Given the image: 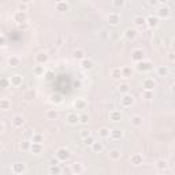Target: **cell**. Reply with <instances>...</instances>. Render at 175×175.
Returning <instances> with one entry per match:
<instances>
[{"mask_svg": "<svg viewBox=\"0 0 175 175\" xmlns=\"http://www.w3.org/2000/svg\"><path fill=\"white\" fill-rule=\"evenodd\" d=\"M153 69V64H152V62L149 60H141L137 63V70H138L140 73H147V71H151V70Z\"/></svg>", "mask_w": 175, "mask_h": 175, "instance_id": "obj_1", "label": "cell"}, {"mask_svg": "<svg viewBox=\"0 0 175 175\" xmlns=\"http://www.w3.org/2000/svg\"><path fill=\"white\" fill-rule=\"evenodd\" d=\"M121 104H122V107H125V108L131 107L134 104V96L130 95V93H125L123 97L121 99Z\"/></svg>", "mask_w": 175, "mask_h": 175, "instance_id": "obj_2", "label": "cell"}, {"mask_svg": "<svg viewBox=\"0 0 175 175\" xmlns=\"http://www.w3.org/2000/svg\"><path fill=\"white\" fill-rule=\"evenodd\" d=\"M145 59V54H144V51L142 49H134L131 52V60L133 62H136V63H138L141 60H144Z\"/></svg>", "mask_w": 175, "mask_h": 175, "instance_id": "obj_3", "label": "cell"}, {"mask_svg": "<svg viewBox=\"0 0 175 175\" xmlns=\"http://www.w3.org/2000/svg\"><path fill=\"white\" fill-rule=\"evenodd\" d=\"M56 157L60 160V162H66V160L70 157V151L67 149V148H60V149H58V152H56Z\"/></svg>", "mask_w": 175, "mask_h": 175, "instance_id": "obj_4", "label": "cell"}, {"mask_svg": "<svg viewBox=\"0 0 175 175\" xmlns=\"http://www.w3.org/2000/svg\"><path fill=\"white\" fill-rule=\"evenodd\" d=\"M10 80V85L11 86H22V82H23V77L19 75V74H15V75H13L11 78H8Z\"/></svg>", "mask_w": 175, "mask_h": 175, "instance_id": "obj_5", "label": "cell"}, {"mask_svg": "<svg viewBox=\"0 0 175 175\" xmlns=\"http://www.w3.org/2000/svg\"><path fill=\"white\" fill-rule=\"evenodd\" d=\"M156 86V82L153 78H145V80L142 81V88L144 90H153Z\"/></svg>", "mask_w": 175, "mask_h": 175, "instance_id": "obj_6", "label": "cell"}, {"mask_svg": "<svg viewBox=\"0 0 175 175\" xmlns=\"http://www.w3.org/2000/svg\"><path fill=\"white\" fill-rule=\"evenodd\" d=\"M171 17V11L168 7H160L157 10V18H162V19H168Z\"/></svg>", "mask_w": 175, "mask_h": 175, "instance_id": "obj_7", "label": "cell"}, {"mask_svg": "<svg viewBox=\"0 0 175 175\" xmlns=\"http://www.w3.org/2000/svg\"><path fill=\"white\" fill-rule=\"evenodd\" d=\"M14 21L18 22V23H23V22L28 21V15H26V11H17L14 14Z\"/></svg>", "mask_w": 175, "mask_h": 175, "instance_id": "obj_8", "label": "cell"}, {"mask_svg": "<svg viewBox=\"0 0 175 175\" xmlns=\"http://www.w3.org/2000/svg\"><path fill=\"white\" fill-rule=\"evenodd\" d=\"M48 60H49V56L45 54V52H40V54L36 55V63L37 64H44L45 66Z\"/></svg>", "mask_w": 175, "mask_h": 175, "instance_id": "obj_9", "label": "cell"}, {"mask_svg": "<svg viewBox=\"0 0 175 175\" xmlns=\"http://www.w3.org/2000/svg\"><path fill=\"white\" fill-rule=\"evenodd\" d=\"M66 122L70 126H77L78 123H80V115H77V114H69L66 116Z\"/></svg>", "mask_w": 175, "mask_h": 175, "instance_id": "obj_10", "label": "cell"}, {"mask_svg": "<svg viewBox=\"0 0 175 175\" xmlns=\"http://www.w3.org/2000/svg\"><path fill=\"white\" fill-rule=\"evenodd\" d=\"M145 25H148L151 29L157 28V26H159V18L153 17V15H149L148 18H145Z\"/></svg>", "mask_w": 175, "mask_h": 175, "instance_id": "obj_11", "label": "cell"}, {"mask_svg": "<svg viewBox=\"0 0 175 175\" xmlns=\"http://www.w3.org/2000/svg\"><path fill=\"white\" fill-rule=\"evenodd\" d=\"M86 106H88V103H86V100L85 99H77L73 103V107L75 110H80V111H84L85 108H86Z\"/></svg>", "mask_w": 175, "mask_h": 175, "instance_id": "obj_12", "label": "cell"}, {"mask_svg": "<svg viewBox=\"0 0 175 175\" xmlns=\"http://www.w3.org/2000/svg\"><path fill=\"white\" fill-rule=\"evenodd\" d=\"M11 171H13V174H22L26 171V166L23 163H15L11 167Z\"/></svg>", "mask_w": 175, "mask_h": 175, "instance_id": "obj_13", "label": "cell"}, {"mask_svg": "<svg viewBox=\"0 0 175 175\" xmlns=\"http://www.w3.org/2000/svg\"><path fill=\"white\" fill-rule=\"evenodd\" d=\"M110 137L114 141H119V140H122V137H123V131L119 130V129H112V130H110Z\"/></svg>", "mask_w": 175, "mask_h": 175, "instance_id": "obj_14", "label": "cell"}, {"mask_svg": "<svg viewBox=\"0 0 175 175\" xmlns=\"http://www.w3.org/2000/svg\"><path fill=\"white\" fill-rule=\"evenodd\" d=\"M108 22H110V25H112V26L119 25V22H121V15H119L118 13H111L108 15Z\"/></svg>", "mask_w": 175, "mask_h": 175, "instance_id": "obj_15", "label": "cell"}, {"mask_svg": "<svg viewBox=\"0 0 175 175\" xmlns=\"http://www.w3.org/2000/svg\"><path fill=\"white\" fill-rule=\"evenodd\" d=\"M73 58L77 59V60H82L84 58H86V52L82 48H77V49L73 51Z\"/></svg>", "mask_w": 175, "mask_h": 175, "instance_id": "obj_16", "label": "cell"}, {"mask_svg": "<svg viewBox=\"0 0 175 175\" xmlns=\"http://www.w3.org/2000/svg\"><path fill=\"white\" fill-rule=\"evenodd\" d=\"M29 151L34 155H40L43 152V144H37V142H30V148Z\"/></svg>", "mask_w": 175, "mask_h": 175, "instance_id": "obj_17", "label": "cell"}, {"mask_svg": "<svg viewBox=\"0 0 175 175\" xmlns=\"http://www.w3.org/2000/svg\"><path fill=\"white\" fill-rule=\"evenodd\" d=\"M93 66H95V62L92 60V59H88V58H84L82 60H81V67H82L84 70H92Z\"/></svg>", "mask_w": 175, "mask_h": 175, "instance_id": "obj_18", "label": "cell"}, {"mask_svg": "<svg viewBox=\"0 0 175 175\" xmlns=\"http://www.w3.org/2000/svg\"><path fill=\"white\" fill-rule=\"evenodd\" d=\"M44 73H45V66L44 64H37L33 67V74L36 77H41V75H44Z\"/></svg>", "mask_w": 175, "mask_h": 175, "instance_id": "obj_19", "label": "cell"}, {"mask_svg": "<svg viewBox=\"0 0 175 175\" xmlns=\"http://www.w3.org/2000/svg\"><path fill=\"white\" fill-rule=\"evenodd\" d=\"M55 10L59 11V13H66V11L70 10V6H69V3H66V2H60V3H56Z\"/></svg>", "mask_w": 175, "mask_h": 175, "instance_id": "obj_20", "label": "cell"}, {"mask_svg": "<svg viewBox=\"0 0 175 175\" xmlns=\"http://www.w3.org/2000/svg\"><path fill=\"white\" fill-rule=\"evenodd\" d=\"M84 170H85V167L82 163H73L71 164L73 174H81V172H84Z\"/></svg>", "mask_w": 175, "mask_h": 175, "instance_id": "obj_21", "label": "cell"}, {"mask_svg": "<svg viewBox=\"0 0 175 175\" xmlns=\"http://www.w3.org/2000/svg\"><path fill=\"white\" fill-rule=\"evenodd\" d=\"M110 119L112 122H121V119H122V114H121V111H118V110H112L110 112Z\"/></svg>", "mask_w": 175, "mask_h": 175, "instance_id": "obj_22", "label": "cell"}, {"mask_svg": "<svg viewBox=\"0 0 175 175\" xmlns=\"http://www.w3.org/2000/svg\"><path fill=\"white\" fill-rule=\"evenodd\" d=\"M25 123V119L22 115H15V116L13 118V125L15 126V127H22Z\"/></svg>", "mask_w": 175, "mask_h": 175, "instance_id": "obj_23", "label": "cell"}, {"mask_svg": "<svg viewBox=\"0 0 175 175\" xmlns=\"http://www.w3.org/2000/svg\"><path fill=\"white\" fill-rule=\"evenodd\" d=\"M130 162H131L133 166H141L142 164V156L140 153H134L131 156V159H130Z\"/></svg>", "mask_w": 175, "mask_h": 175, "instance_id": "obj_24", "label": "cell"}, {"mask_svg": "<svg viewBox=\"0 0 175 175\" xmlns=\"http://www.w3.org/2000/svg\"><path fill=\"white\" fill-rule=\"evenodd\" d=\"M92 151L95 152V153H101V152L104 151V145H103V142H97V141H95L92 145Z\"/></svg>", "mask_w": 175, "mask_h": 175, "instance_id": "obj_25", "label": "cell"}, {"mask_svg": "<svg viewBox=\"0 0 175 175\" xmlns=\"http://www.w3.org/2000/svg\"><path fill=\"white\" fill-rule=\"evenodd\" d=\"M156 168L160 170V171L167 170V168H168V162H167V160H164V159L157 160V162H156Z\"/></svg>", "mask_w": 175, "mask_h": 175, "instance_id": "obj_26", "label": "cell"}, {"mask_svg": "<svg viewBox=\"0 0 175 175\" xmlns=\"http://www.w3.org/2000/svg\"><path fill=\"white\" fill-rule=\"evenodd\" d=\"M125 36H126V39H127V40H136V37H137V30H136V29L129 28V29H126Z\"/></svg>", "mask_w": 175, "mask_h": 175, "instance_id": "obj_27", "label": "cell"}, {"mask_svg": "<svg viewBox=\"0 0 175 175\" xmlns=\"http://www.w3.org/2000/svg\"><path fill=\"white\" fill-rule=\"evenodd\" d=\"M131 125L134 127H141V126H142V116H140V115L131 116Z\"/></svg>", "mask_w": 175, "mask_h": 175, "instance_id": "obj_28", "label": "cell"}, {"mask_svg": "<svg viewBox=\"0 0 175 175\" xmlns=\"http://www.w3.org/2000/svg\"><path fill=\"white\" fill-rule=\"evenodd\" d=\"M11 108V101L8 99H0V110L8 111Z\"/></svg>", "mask_w": 175, "mask_h": 175, "instance_id": "obj_29", "label": "cell"}, {"mask_svg": "<svg viewBox=\"0 0 175 175\" xmlns=\"http://www.w3.org/2000/svg\"><path fill=\"white\" fill-rule=\"evenodd\" d=\"M156 73H157L159 77H167L168 75V67L167 66H159L156 69Z\"/></svg>", "mask_w": 175, "mask_h": 175, "instance_id": "obj_30", "label": "cell"}, {"mask_svg": "<svg viewBox=\"0 0 175 175\" xmlns=\"http://www.w3.org/2000/svg\"><path fill=\"white\" fill-rule=\"evenodd\" d=\"M8 66L10 67H19L21 66V59L18 56H11L8 58Z\"/></svg>", "mask_w": 175, "mask_h": 175, "instance_id": "obj_31", "label": "cell"}, {"mask_svg": "<svg viewBox=\"0 0 175 175\" xmlns=\"http://www.w3.org/2000/svg\"><path fill=\"white\" fill-rule=\"evenodd\" d=\"M121 157H122V153H121V151H119V149H112V151H110V159H111V160L116 162V160H119Z\"/></svg>", "mask_w": 175, "mask_h": 175, "instance_id": "obj_32", "label": "cell"}, {"mask_svg": "<svg viewBox=\"0 0 175 175\" xmlns=\"http://www.w3.org/2000/svg\"><path fill=\"white\" fill-rule=\"evenodd\" d=\"M45 115H47V118L49 119V121H55V119H58L59 112H58V110H48Z\"/></svg>", "mask_w": 175, "mask_h": 175, "instance_id": "obj_33", "label": "cell"}, {"mask_svg": "<svg viewBox=\"0 0 175 175\" xmlns=\"http://www.w3.org/2000/svg\"><path fill=\"white\" fill-rule=\"evenodd\" d=\"M99 137L100 138H110V129L108 127L99 129Z\"/></svg>", "mask_w": 175, "mask_h": 175, "instance_id": "obj_34", "label": "cell"}, {"mask_svg": "<svg viewBox=\"0 0 175 175\" xmlns=\"http://www.w3.org/2000/svg\"><path fill=\"white\" fill-rule=\"evenodd\" d=\"M32 142H37V144H43L44 142V136L40 133H34L32 137Z\"/></svg>", "mask_w": 175, "mask_h": 175, "instance_id": "obj_35", "label": "cell"}, {"mask_svg": "<svg viewBox=\"0 0 175 175\" xmlns=\"http://www.w3.org/2000/svg\"><path fill=\"white\" fill-rule=\"evenodd\" d=\"M134 25L138 26V28H142L145 25V18L144 17H136L134 18Z\"/></svg>", "mask_w": 175, "mask_h": 175, "instance_id": "obj_36", "label": "cell"}, {"mask_svg": "<svg viewBox=\"0 0 175 175\" xmlns=\"http://www.w3.org/2000/svg\"><path fill=\"white\" fill-rule=\"evenodd\" d=\"M118 90L121 92V93H129V90H130V85H127V84H121L118 86Z\"/></svg>", "mask_w": 175, "mask_h": 175, "instance_id": "obj_37", "label": "cell"}, {"mask_svg": "<svg viewBox=\"0 0 175 175\" xmlns=\"http://www.w3.org/2000/svg\"><path fill=\"white\" fill-rule=\"evenodd\" d=\"M121 70H122V77H125V78L131 77V69H130V67H123V69H121Z\"/></svg>", "mask_w": 175, "mask_h": 175, "instance_id": "obj_38", "label": "cell"}, {"mask_svg": "<svg viewBox=\"0 0 175 175\" xmlns=\"http://www.w3.org/2000/svg\"><path fill=\"white\" fill-rule=\"evenodd\" d=\"M89 115L86 114H82V115H80V123H82V125H88L89 123Z\"/></svg>", "mask_w": 175, "mask_h": 175, "instance_id": "obj_39", "label": "cell"}, {"mask_svg": "<svg viewBox=\"0 0 175 175\" xmlns=\"http://www.w3.org/2000/svg\"><path fill=\"white\" fill-rule=\"evenodd\" d=\"M34 97H36V92L33 90V89H32V90H28V92H26V95H25V99H26V100H33Z\"/></svg>", "mask_w": 175, "mask_h": 175, "instance_id": "obj_40", "label": "cell"}, {"mask_svg": "<svg viewBox=\"0 0 175 175\" xmlns=\"http://www.w3.org/2000/svg\"><path fill=\"white\" fill-rule=\"evenodd\" d=\"M112 4L115 8H122V7L125 6V0H114Z\"/></svg>", "mask_w": 175, "mask_h": 175, "instance_id": "obj_41", "label": "cell"}, {"mask_svg": "<svg viewBox=\"0 0 175 175\" xmlns=\"http://www.w3.org/2000/svg\"><path fill=\"white\" fill-rule=\"evenodd\" d=\"M112 77L119 80V78H122V70L121 69H114L112 70Z\"/></svg>", "mask_w": 175, "mask_h": 175, "instance_id": "obj_42", "label": "cell"}, {"mask_svg": "<svg viewBox=\"0 0 175 175\" xmlns=\"http://www.w3.org/2000/svg\"><path fill=\"white\" fill-rule=\"evenodd\" d=\"M93 142H95V138L92 137V134H90V136H88V137H85V138H84V144H85V145H89V147H90V145H92Z\"/></svg>", "mask_w": 175, "mask_h": 175, "instance_id": "obj_43", "label": "cell"}, {"mask_svg": "<svg viewBox=\"0 0 175 175\" xmlns=\"http://www.w3.org/2000/svg\"><path fill=\"white\" fill-rule=\"evenodd\" d=\"M51 174H60L62 172V170H60V167H59V164H56V166H51Z\"/></svg>", "mask_w": 175, "mask_h": 175, "instance_id": "obj_44", "label": "cell"}, {"mask_svg": "<svg viewBox=\"0 0 175 175\" xmlns=\"http://www.w3.org/2000/svg\"><path fill=\"white\" fill-rule=\"evenodd\" d=\"M0 86L2 88H8L10 86V80H7V78H2V80H0Z\"/></svg>", "mask_w": 175, "mask_h": 175, "instance_id": "obj_45", "label": "cell"}, {"mask_svg": "<svg viewBox=\"0 0 175 175\" xmlns=\"http://www.w3.org/2000/svg\"><path fill=\"white\" fill-rule=\"evenodd\" d=\"M144 97L147 100L153 99V90H144Z\"/></svg>", "mask_w": 175, "mask_h": 175, "instance_id": "obj_46", "label": "cell"}, {"mask_svg": "<svg viewBox=\"0 0 175 175\" xmlns=\"http://www.w3.org/2000/svg\"><path fill=\"white\" fill-rule=\"evenodd\" d=\"M29 148H30V142H29V141H23V142L21 144L22 151H29Z\"/></svg>", "mask_w": 175, "mask_h": 175, "instance_id": "obj_47", "label": "cell"}, {"mask_svg": "<svg viewBox=\"0 0 175 175\" xmlns=\"http://www.w3.org/2000/svg\"><path fill=\"white\" fill-rule=\"evenodd\" d=\"M7 45V39L3 34H0V47H6Z\"/></svg>", "mask_w": 175, "mask_h": 175, "instance_id": "obj_48", "label": "cell"}, {"mask_svg": "<svg viewBox=\"0 0 175 175\" xmlns=\"http://www.w3.org/2000/svg\"><path fill=\"white\" fill-rule=\"evenodd\" d=\"M51 101L52 103H55V104H58V103H60L62 101V99H60V96H52V99H51Z\"/></svg>", "mask_w": 175, "mask_h": 175, "instance_id": "obj_49", "label": "cell"}, {"mask_svg": "<svg viewBox=\"0 0 175 175\" xmlns=\"http://www.w3.org/2000/svg\"><path fill=\"white\" fill-rule=\"evenodd\" d=\"M80 136H81V138H85V137L90 136V131H89V130H82V131L80 133Z\"/></svg>", "mask_w": 175, "mask_h": 175, "instance_id": "obj_50", "label": "cell"}, {"mask_svg": "<svg viewBox=\"0 0 175 175\" xmlns=\"http://www.w3.org/2000/svg\"><path fill=\"white\" fill-rule=\"evenodd\" d=\"M59 162H60V160H59L58 157L51 159V166H56V164H59Z\"/></svg>", "mask_w": 175, "mask_h": 175, "instance_id": "obj_51", "label": "cell"}, {"mask_svg": "<svg viewBox=\"0 0 175 175\" xmlns=\"http://www.w3.org/2000/svg\"><path fill=\"white\" fill-rule=\"evenodd\" d=\"M26 10H28V4H25V3H21L19 11H26Z\"/></svg>", "mask_w": 175, "mask_h": 175, "instance_id": "obj_52", "label": "cell"}, {"mask_svg": "<svg viewBox=\"0 0 175 175\" xmlns=\"http://www.w3.org/2000/svg\"><path fill=\"white\" fill-rule=\"evenodd\" d=\"M148 3H149L151 6H157L159 4V0H148Z\"/></svg>", "mask_w": 175, "mask_h": 175, "instance_id": "obj_53", "label": "cell"}, {"mask_svg": "<svg viewBox=\"0 0 175 175\" xmlns=\"http://www.w3.org/2000/svg\"><path fill=\"white\" fill-rule=\"evenodd\" d=\"M63 172H64V174H73L71 167H70V168H64V170H63Z\"/></svg>", "mask_w": 175, "mask_h": 175, "instance_id": "obj_54", "label": "cell"}, {"mask_svg": "<svg viewBox=\"0 0 175 175\" xmlns=\"http://www.w3.org/2000/svg\"><path fill=\"white\" fill-rule=\"evenodd\" d=\"M168 59H170V62H174V54L172 52H170L168 54Z\"/></svg>", "mask_w": 175, "mask_h": 175, "instance_id": "obj_55", "label": "cell"}, {"mask_svg": "<svg viewBox=\"0 0 175 175\" xmlns=\"http://www.w3.org/2000/svg\"><path fill=\"white\" fill-rule=\"evenodd\" d=\"M3 131H4V126H3V123H0V134H2Z\"/></svg>", "mask_w": 175, "mask_h": 175, "instance_id": "obj_56", "label": "cell"}, {"mask_svg": "<svg viewBox=\"0 0 175 175\" xmlns=\"http://www.w3.org/2000/svg\"><path fill=\"white\" fill-rule=\"evenodd\" d=\"M21 2H22V3H25V4H29V3H30L32 0H21Z\"/></svg>", "mask_w": 175, "mask_h": 175, "instance_id": "obj_57", "label": "cell"}, {"mask_svg": "<svg viewBox=\"0 0 175 175\" xmlns=\"http://www.w3.org/2000/svg\"><path fill=\"white\" fill-rule=\"evenodd\" d=\"M168 2V0H159V3H163V4H164V3H167Z\"/></svg>", "mask_w": 175, "mask_h": 175, "instance_id": "obj_58", "label": "cell"}, {"mask_svg": "<svg viewBox=\"0 0 175 175\" xmlns=\"http://www.w3.org/2000/svg\"><path fill=\"white\" fill-rule=\"evenodd\" d=\"M60 2H64V0H55V3H60Z\"/></svg>", "mask_w": 175, "mask_h": 175, "instance_id": "obj_59", "label": "cell"}, {"mask_svg": "<svg viewBox=\"0 0 175 175\" xmlns=\"http://www.w3.org/2000/svg\"><path fill=\"white\" fill-rule=\"evenodd\" d=\"M3 149V147H2V144H0V151H2Z\"/></svg>", "mask_w": 175, "mask_h": 175, "instance_id": "obj_60", "label": "cell"}]
</instances>
